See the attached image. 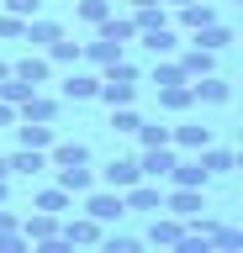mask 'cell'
<instances>
[{
    "instance_id": "cell-1",
    "label": "cell",
    "mask_w": 243,
    "mask_h": 253,
    "mask_svg": "<svg viewBox=\"0 0 243 253\" xmlns=\"http://www.w3.org/2000/svg\"><path fill=\"white\" fill-rule=\"evenodd\" d=\"M80 211H85V216H96L100 227H106V221H122V216H127V206H122V190H111V185L85 190V195H80Z\"/></svg>"
},
{
    "instance_id": "cell-2",
    "label": "cell",
    "mask_w": 243,
    "mask_h": 253,
    "mask_svg": "<svg viewBox=\"0 0 243 253\" xmlns=\"http://www.w3.org/2000/svg\"><path fill=\"white\" fill-rule=\"evenodd\" d=\"M21 232H27V243H37L43 253H64L69 243L58 237V216L53 211H32V216H21Z\"/></svg>"
},
{
    "instance_id": "cell-3",
    "label": "cell",
    "mask_w": 243,
    "mask_h": 253,
    "mask_svg": "<svg viewBox=\"0 0 243 253\" xmlns=\"http://www.w3.org/2000/svg\"><path fill=\"white\" fill-rule=\"evenodd\" d=\"M100 232H106V227H100L96 216H85V211L80 216H69V211L58 216V237H64L69 248H100Z\"/></svg>"
},
{
    "instance_id": "cell-4",
    "label": "cell",
    "mask_w": 243,
    "mask_h": 253,
    "mask_svg": "<svg viewBox=\"0 0 243 253\" xmlns=\"http://www.w3.org/2000/svg\"><path fill=\"white\" fill-rule=\"evenodd\" d=\"M180 164V148L175 142H159V148H138V169L143 179H169V169Z\"/></svg>"
},
{
    "instance_id": "cell-5",
    "label": "cell",
    "mask_w": 243,
    "mask_h": 253,
    "mask_svg": "<svg viewBox=\"0 0 243 253\" xmlns=\"http://www.w3.org/2000/svg\"><path fill=\"white\" fill-rule=\"evenodd\" d=\"M159 211H169V216H195V211H206V190H191V185H169L164 190V206Z\"/></svg>"
},
{
    "instance_id": "cell-6",
    "label": "cell",
    "mask_w": 243,
    "mask_h": 253,
    "mask_svg": "<svg viewBox=\"0 0 243 253\" xmlns=\"http://www.w3.org/2000/svg\"><path fill=\"white\" fill-rule=\"evenodd\" d=\"M96 90H100V74H90V69H69V79H64V90H58V100L64 106H85V100H96Z\"/></svg>"
},
{
    "instance_id": "cell-7",
    "label": "cell",
    "mask_w": 243,
    "mask_h": 253,
    "mask_svg": "<svg viewBox=\"0 0 243 253\" xmlns=\"http://www.w3.org/2000/svg\"><path fill=\"white\" fill-rule=\"evenodd\" d=\"M143 179V169H138V153H116L106 169L96 174V185H111V190H127V185H138Z\"/></svg>"
},
{
    "instance_id": "cell-8",
    "label": "cell",
    "mask_w": 243,
    "mask_h": 253,
    "mask_svg": "<svg viewBox=\"0 0 243 253\" xmlns=\"http://www.w3.org/2000/svg\"><path fill=\"white\" fill-rule=\"evenodd\" d=\"M58 111H64V100H58V95L32 90V95L16 106V122H58Z\"/></svg>"
},
{
    "instance_id": "cell-9",
    "label": "cell",
    "mask_w": 243,
    "mask_h": 253,
    "mask_svg": "<svg viewBox=\"0 0 243 253\" xmlns=\"http://www.w3.org/2000/svg\"><path fill=\"white\" fill-rule=\"evenodd\" d=\"M122 206L127 211H159L164 206V179H138V185L122 190Z\"/></svg>"
},
{
    "instance_id": "cell-10",
    "label": "cell",
    "mask_w": 243,
    "mask_h": 253,
    "mask_svg": "<svg viewBox=\"0 0 243 253\" xmlns=\"http://www.w3.org/2000/svg\"><path fill=\"white\" fill-rule=\"evenodd\" d=\"M191 95H195V106H227L233 100V84L222 74H201V79H191Z\"/></svg>"
},
{
    "instance_id": "cell-11",
    "label": "cell",
    "mask_w": 243,
    "mask_h": 253,
    "mask_svg": "<svg viewBox=\"0 0 243 253\" xmlns=\"http://www.w3.org/2000/svg\"><path fill=\"white\" fill-rule=\"evenodd\" d=\"M138 42H143L153 58H175L180 47H185V42H180V32L169 27V21H164V27H153V32H138Z\"/></svg>"
},
{
    "instance_id": "cell-12",
    "label": "cell",
    "mask_w": 243,
    "mask_h": 253,
    "mask_svg": "<svg viewBox=\"0 0 243 253\" xmlns=\"http://www.w3.org/2000/svg\"><path fill=\"white\" fill-rule=\"evenodd\" d=\"M169 142H175L180 153H201L211 142V126L206 122H180V126H169Z\"/></svg>"
},
{
    "instance_id": "cell-13",
    "label": "cell",
    "mask_w": 243,
    "mask_h": 253,
    "mask_svg": "<svg viewBox=\"0 0 243 253\" xmlns=\"http://www.w3.org/2000/svg\"><path fill=\"white\" fill-rule=\"evenodd\" d=\"M127 53L122 42H111V37H90V42H80V63H90V69H106V63H116Z\"/></svg>"
},
{
    "instance_id": "cell-14",
    "label": "cell",
    "mask_w": 243,
    "mask_h": 253,
    "mask_svg": "<svg viewBox=\"0 0 243 253\" xmlns=\"http://www.w3.org/2000/svg\"><path fill=\"white\" fill-rule=\"evenodd\" d=\"M180 58V69H185V79H201V74H217V53H211V47H180L175 53Z\"/></svg>"
},
{
    "instance_id": "cell-15",
    "label": "cell",
    "mask_w": 243,
    "mask_h": 253,
    "mask_svg": "<svg viewBox=\"0 0 243 253\" xmlns=\"http://www.w3.org/2000/svg\"><path fill=\"white\" fill-rule=\"evenodd\" d=\"M195 158H201V169H206L211 179H227V174L238 169V153H233V148H217V142H206Z\"/></svg>"
},
{
    "instance_id": "cell-16",
    "label": "cell",
    "mask_w": 243,
    "mask_h": 253,
    "mask_svg": "<svg viewBox=\"0 0 243 253\" xmlns=\"http://www.w3.org/2000/svg\"><path fill=\"white\" fill-rule=\"evenodd\" d=\"M11 74H16V79H27V84H37V90H43V84L53 79V63H48V53H27V58H16V63H11Z\"/></svg>"
},
{
    "instance_id": "cell-17",
    "label": "cell",
    "mask_w": 243,
    "mask_h": 253,
    "mask_svg": "<svg viewBox=\"0 0 243 253\" xmlns=\"http://www.w3.org/2000/svg\"><path fill=\"white\" fill-rule=\"evenodd\" d=\"M96 37H111V42H122V47L138 42V21H132V11H111V16L96 27Z\"/></svg>"
},
{
    "instance_id": "cell-18",
    "label": "cell",
    "mask_w": 243,
    "mask_h": 253,
    "mask_svg": "<svg viewBox=\"0 0 243 253\" xmlns=\"http://www.w3.org/2000/svg\"><path fill=\"white\" fill-rule=\"evenodd\" d=\"M180 232H185V221H180V216H169V211L159 216V211H153V227H148V237H143V243H153V248H175V243H180Z\"/></svg>"
},
{
    "instance_id": "cell-19",
    "label": "cell",
    "mask_w": 243,
    "mask_h": 253,
    "mask_svg": "<svg viewBox=\"0 0 243 253\" xmlns=\"http://www.w3.org/2000/svg\"><path fill=\"white\" fill-rule=\"evenodd\" d=\"M5 169L21 174V179H37V174L48 169V153H43V148H16V153L5 158Z\"/></svg>"
},
{
    "instance_id": "cell-20",
    "label": "cell",
    "mask_w": 243,
    "mask_h": 253,
    "mask_svg": "<svg viewBox=\"0 0 243 253\" xmlns=\"http://www.w3.org/2000/svg\"><path fill=\"white\" fill-rule=\"evenodd\" d=\"M16 142H21V148H43V153H48L53 142H58V132H53V122H16Z\"/></svg>"
},
{
    "instance_id": "cell-21",
    "label": "cell",
    "mask_w": 243,
    "mask_h": 253,
    "mask_svg": "<svg viewBox=\"0 0 243 253\" xmlns=\"http://www.w3.org/2000/svg\"><path fill=\"white\" fill-rule=\"evenodd\" d=\"M53 37H64V21H53V16L37 11L32 21H27V32H21V42H32V47H48Z\"/></svg>"
},
{
    "instance_id": "cell-22",
    "label": "cell",
    "mask_w": 243,
    "mask_h": 253,
    "mask_svg": "<svg viewBox=\"0 0 243 253\" xmlns=\"http://www.w3.org/2000/svg\"><path fill=\"white\" fill-rule=\"evenodd\" d=\"M191 106H195L191 79H180V84H164V90H159V111H169V116H185Z\"/></svg>"
},
{
    "instance_id": "cell-23",
    "label": "cell",
    "mask_w": 243,
    "mask_h": 253,
    "mask_svg": "<svg viewBox=\"0 0 243 253\" xmlns=\"http://www.w3.org/2000/svg\"><path fill=\"white\" fill-rule=\"evenodd\" d=\"M169 185H191V190H206L211 185V174L206 169H201V158H180V164H175V169H169Z\"/></svg>"
},
{
    "instance_id": "cell-24",
    "label": "cell",
    "mask_w": 243,
    "mask_h": 253,
    "mask_svg": "<svg viewBox=\"0 0 243 253\" xmlns=\"http://www.w3.org/2000/svg\"><path fill=\"white\" fill-rule=\"evenodd\" d=\"M32 211H53V216H64V211H74V195H69L64 185H43L32 195Z\"/></svg>"
},
{
    "instance_id": "cell-25",
    "label": "cell",
    "mask_w": 243,
    "mask_h": 253,
    "mask_svg": "<svg viewBox=\"0 0 243 253\" xmlns=\"http://www.w3.org/2000/svg\"><path fill=\"white\" fill-rule=\"evenodd\" d=\"M58 174V185L69 190V195H85V190H96V169L90 164H69V169H53Z\"/></svg>"
},
{
    "instance_id": "cell-26",
    "label": "cell",
    "mask_w": 243,
    "mask_h": 253,
    "mask_svg": "<svg viewBox=\"0 0 243 253\" xmlns=\"http://www.w3.org/2000/svg\"><path fill=\"white\" fill-rule=\"evenodd\" d=\"M43 53H48V63H53V69H74V63H80V42H74L69 32H64V37H53Z\"/></svg>"
},
{
    "instance_id": "cell-27",
    "label": "cell",
    "mask_w": 243,
    "mask_h": 253,
    "mask_svg": "<svg viewBox=\"0 0 243 253\" xmlns=\"http://www.w3.org/2000/svg\"><path fill=\"white\" fill-rule=\"evenodd\" d=\"M96 100H106V106H132V100H138V84H127V79H100Z\"/></svg>"
},
{
    "instance_id": "cell-28",
    "label": "cell",
    "mask_w": 243,
    "mask_h": 253,
    "mask_svg": "<svg viewBox=\"0 0 243 253\" xmlns=\"http://www.w3.org/2000/svg\"><path fill=\"white\" fill-rule=\"evenodd\" d=\"M111 11H116V0H80V5H74V21L96 32V27H100V21H106Z\"/></svg>"
},
{
    "instance_id": "cell-29",
    "label": "cell",
    "mask_w": 243,
    "mask_h": 253,
    "mask_svg": "<svg viewBox=\"0 0 243 253\" xmlns=\"http://www.w3.org/2000/svg\"><path fill=\"white\" fill-rule=\"evenodd\" d=\"M191 42H195V47H211V53H222V47L233 42V27H222V21H206L201 32H191Z\"/></svg>"
},
{
    "instance_id": "cell-30",
    "label": "cell",
    "mask_w": 243,
    "mask_h": 253,
    "mask_svg": "<svg viewBox=\"0 0 243 253\" xmlns=\"http://www.w3.org/2000/svg\"><path fill=\"white\" fill-rule=\"evenodd\" d=\"M180 79H185L180 58H153V69H148V84H153V90H164V84H180Z\"/></svg>"
},
{
    "instance_id": "cell-31",
    "label": "cell",
    "mask_w": 243,
    "mask_h": 253,
    "mask_svg": "<svg viewBox=\"0 0 243 253\" xmlns=\"http://www.w3.org/2000/svg\"><path fill=\"white\" fill-rule=\"evenodd\" d=\"M238 248H243V232L217 221V227H211V253H238Z\"/></svg>"
},
{
    "instance_id": "cell-32",
    "label": "cell",
    "mask_w": 243,
    "mask_h": 253,
    "mask_svg": "<svg viewBox=\"0 0 243 253\" xmlns=\"http://www.w3.org/2000/svg\"><path fill=\"white\" fill-rule=\"evenodd\" d=\"M132 21H138V32H153V27H164V21H169V5H164V0H153V5H143V11H132Z\"/></svg>"
},
{
    "instance_id": "cell-33",
    "label": "cell",
    "mask_w": 243,
    "mask_h": 253,
    "mask_svg": "<svg viewBox=\"0 0 243 253\" xmlns=\"http://www.w3.org/2000/svg\"><path fill=\"white\" fill-rule=\"evenodd\" d=\"M132 137H138V148H159V142H169V126L164 122H138Z\"/></svg>"
},
{
    "instance_id": "cell-34",
    "label": "cell",
    "mask_w": 243,
    "mask_h": 253,
    "mask_svg": "<svg viewBox=\"0 0 243 253\" xmlns=\"http://www.w3.org/2000/svg\"><path fill=\"white\" fill-rule=\"evenodd\" d=\"M138 122H143V116H138V106H111V132L132 137V132H138Z\"/></svg>"
},
{
    "instance_id": "cell-35",
    "label": "cell",
    "mask_w": 243,
    "mask_h": 253,
    "mask_svg": "<svg viewBox=\"0 0 243 253\" xmlns=\"http://www.w3.org/2000/svg\"><path fill=\"white\" fill-rule=\"evenodd\" d=\"M100 248L106 253H138L143 237H127V232H100Z\"/></svg>"
},
{
    "instance_id": "cell-36",
    "label": "cell",
    "mask_w": 243,
    "mask_h": 253,
    "mask_svg": "<svg viewBox=\"0 0 243 253\" xmlns=\"http://www.w3.org/2000/svg\"><path fill=\"white\" fill-rule=\"evenodd\" d=\"M21 32H27V21L11 11H0V42H21Z\"/></svg>"
},
{
    "instance_id": "cell-37",
    "label": "cell",
    "mask_w": 243,
    "mask_h": 253,
    "mask_svg": "<svg viewBox=\"0 0 243 253\" xmlns=\"http://www.w3.org/2000/svg\"><path fill=\"white\" fill-rule=\"evenodd\" d=\"M21 248H32L27 232H21V227H0V253H21Z\"/></svg>"
},
{
    "instance_id": "cell-38",
    "label": "cell",
    "mask_w": 243,
    "mask_h": 253,
    "mask_svg": "<svg viewBox=\"0 0 243 253\" xmlns=\"http://www.w3.org/2000/svg\"><path fill=\"white\" fill-rule=\"evenodd\" d=\"M0 11H11V16H21V21H32V16L43 11V0H0Z\"/></svg>"
},
{
    "instance_id": "cell-39",
    "label": "cell",
    "mask_w": 243,
    "mask_h": 253,
    "mask_svg": "<svg viewBox=\"0 0 243 253\" xmlns=\"http://www.w3.org/2000/svg\"><path fill=\"white\" fill-rule=\"evenodd\" d=\"M0 126H16V106L11 100H0Z\"/></svg>"
},
{
    "instance_id": "cell-40",
    "label": "cell",
    "mask_w": 243,
    "mask_h": 253,
    "mask_svg": "<svg viewBox=\"0 0 243 253\" xmlns=\"http://www.w3.org/2000/svg\"><path fill=\"white\" fill-rule=\"evenodd\" d=\"M0 227H21V216H16V211H5V201H0Z\"/></svg>"
},
{
    "instance_id": "cell-41",
    "label": "cell",
    "mask_w": 243,
    "mask_h": 253,
    "mask_svg": "<svg viewBox=\"0 0 243 253\" xmlns=\"http://www.w3.org/2000/svg\"><path fill=\"white\" fill-rule=\"evenodd\" d=\"M0 201H11V174H0Z\"/></svg>"
},
{
    "instance_id": "cell-42",
    "label": "cell",
    "mask_w": 243,
    "mask_h": 253,
    "mask_svg": "<svg viewBox=\"0 0 243 253\" xmlns=\"http://www.w3.org/2000/svg\"><path fill=\"white\" fill-rule=\"evenodd\" d=\"M122 5H127V11H143V5H153V0H122Z\"/></svg>"
},
{
    "instance_id": "cell-43",
    "label": "cell",
    "mask_w": 243,
    "mask_h": 253,
    "mask_svg": "<svg viewBox=\"0 0 243 253\" xmlns=\"http://www.w3.org/2000/svg\"><path fill=\"white\" fill-rule=\"evenodd\" d=\"M5 74H11V63H5V58H0V79H5Z\"/></svg>"
},
{
    "instance_id": "cell-44",
    "label": "cell",
    "mask_w": 243,
    "mask_h": 253,
    "mask_svg": "<svg viewBox=\"0 0 243 253\" xmlns=\"http://www.w3.org/2000/svg\"><path fill=\"white\" fill-rule=\"evenodd\" d=\"M164 5H169V11H175V5H185V0H164Z\"/></svg>"
}]
</instances>
